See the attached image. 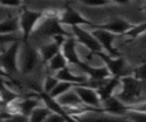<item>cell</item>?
Returning a JSON list of instances; mask_svg holds the SVG:
<instances>
[{
  "label": "cell",
  "instance_id": "17",
  "mask_svg": "<svg viewBox=\"0 0 146 122\" xmlns=\"http://www.w3.org/2000/svg\"><path fill=\"white\" fill-rule=\"evenodd\" d=\"M55 76L59 81H66V82H71L73 84H82V83H86L88 81V76L86 74L84 75L74 74V73H72V71L67 66L58 70L56 72V75Z\"/></svg>",
  "mask_w": 146,
  "mask_h": 122
},
{
  "label": "cell",
  "instance_id": "12",
  "mask_svg": "<svg viewBox=\"0 0 146 122\" xmlns=\"http://www.w3.org/2000/svg\"><path fill=\"white\" fill-rule=\"evenodd\" d=\"M100 105H103L102 111L106 112V113H111V114H117V115H122L125 114L127 111L130 108L131 105L124 104L123 101H121L116 96L112 95L108 98H106L105 100H103L100 103Z\"/></svg>",
  "mask_w": 146,
  "mask_h": 122
},
{
  "label": "cell",
  "instance_id": "2",
  "mask_svg": "<svg viewBox=\"0 0 146 122\" xmlns=\"http://www.w3.org/2000/svg\"><path fill=\"white\" fill-rule=\"evenodd\" d=\"M46 18L44 11H35L30 10L27 8H23L21 15L18 16V25L22 32V40L26 41L30 35L34 32L38 24Z\"/></svg>",
  "mask_w": 146,
  "mask_h": 122
},
{
  "label": "cell",
  "instance_id": "1",
  "mask_svg": "<svg viewBox=\"0 0 146 122\" xmlns=\"http://www.w3.org/2000/svg\"><path fill=\"white\" fill-rule=\"evenodd\" d=\"M121 90L116 97L128 105H136L143 98L144 81L133 78L132 75H124L120 78Z\"/></svg>",
  "mask_w": 146,
  "mask_h": 122
},
{
  "label": "cell",
  "instance_id": "13",
  "mask_svg": "<svg viewBox=\"0 0 146 122\" xmlns=\"http://www.w3.org/2000/svg\"><path fill=\"white\" fill-rule=\"evenodd\" d=\"M8 105H10V108L13 109V114H21L27 119V116L30 115L32 109L39 105V99L38 98H27V99L18 100V98H17L15 101H13Z\"/></svg>",
  "mask_w": 146,
  "mask_h": 122
},
{
  "label": "cell",
  "instance_id": "8",
  "mask_svg": "<svg viewBox=\"0 0 146 122\" xmlns=\"http://www.w3.org/2000/svg\"><path fill=\"white\" fill-rule=\"evenodd\" d=\"M57 19L59 22L60 25H88V26H92V22H90L89 19H87L86 17H83L79 11H76L74 8H72L71 6H66L65 9L60 13H58Z\"/></svg>",
  "mask_w": 146,
  "mask_h": 122
},
{
  "label": "cell",
  "instance_id": "16",
  "mask_svg": "<svg viewBox=\"0 0 146 122\" xmlns=\"http://www.w3.org/2000/svg\"><path fill=\"white\" fill-rule=\"evenodd\" d=\"M83 73L90 78V80H95V81H99V80H103V79H106L110 75V72L107 71V68L105 66L103 67H95V66H91L89 64H87L86 62H82L81 65L79 66Z\"/></svg>",
  "mask_w": 146,
  "mask_h": 122
},
{
  "label": "cell",
  "instance_id": "3",
  "mask_svg": "<svg viewBox=\"0 0 146 122\" xmlns=\"http://www.w3.org/2000/svg\"><path fill=\"white\" fill-rule=\"evenodd\" d=\"M91 55H96L97 57H99L103 60V63L105 64V67L110 72L111 76L121 78L124 75H131V73H132V70H130V66L127 64L124 58H122L121 56L113 57L103 51H97Z\"/></svg>",
  "mask_w": 146,
  "mask_h": 122
},
{
  "label": "cell",
  "instance_id": "30",
  "mask_svg": "<svg viewBox=\"0 0 146 122\" xmlns=\"http://www.w3.org/2000/svg\"><path fill=\"white\" fill-rule=\"evenodd\" d=\"M23 0H0V5L6 7H19Z\"/></svg>",
  "mask_w": 146,
  "mask_h": 122
},
{
  "label": "cell",
  "instance_id": "26",
  "mask_svg": "<svg viewBox=\"0 0 146 122\" xmlns=\"http://www.w3.org/2000/svg\"><path fill=\"white\" fill-rule=\"evenodd\" d=\"M58 81L59 80L55 75H47L44 78V81H43V91L47 92V93H49L52 90V88L57 84Z\"/></svg>",
  "mask_w": 146,
  "mask_h": 122
},
{
  "label": "cell",
  "instance_id": "14",
  "mask_svg": "<svg viewBox=\"0 0 146 122\" xmlns=\"http://www.w3.org/2000/svg\"><path fill=\"white\" fill-rule=\"evenodd\" d=\"M119 84H120V78H117V76H108V78H106L100 83V86L96 88V91L98 93L100 103L103 100H105L106 98H108L110 96H112L114 93V90L116 89V87Z\"/></svg>",
  "mask_w": 146,
  "mask_h": 122
},
{
  "label": "cell",
  "instance_id": "27",
  "mask_svg": "<svg viewBox=\"0 0 146 122\" xmlns=\"http://www.w3.org/2000/svg\"><path fill=\"white\" fill-rule=\"evenodd\" d=\"M84 6L88 7H104L110 5V0H80Z\"/></svg>",
  "mask_w": 146,
  "mask_h": 122
},
{
  "label": "cell",
  "instance_id": "19",
  "mask_svg": "<svg viewBox=\"0 0 146 122\" xmlns=\"http://www.w3.org/2000/svg\"><path fill=\"white\" fill-rule=\"evenodd\" d=\"M60 50V46H58L55 41H51L49 43H46V44H42L40 48H39V57L42 59V62L47 63L54 55H56L58 51Z\"/></svg>",
  "mask_w": 146,
  "mask_h": 122
},
{
  "label": "cell",
  "instance_id": "23",
  "mask_svg": "<svg viewBox=\"0 0 146 122\" xmlns=\"http://www.w3.org/2000/svg\"><path fill=\"white\" fill-rule=\"evenodd\" d=\"M17 98H18V95L15 93L14 91H11L3 83V81L0 78V100H1V103H3V104H10L15 99H17Z\"/></svg>",
  "mask_w": 146,
  "mask_h": 122
},
{
  "label": "cell",
  "instance_id": "32",
  "mask_svg": "<svg viewBox=\"0 0 146 122\" xmlns=\"http://www.w3.org/2000/svg\"><path fill=\"white\" fill-rule=\"evenodd\" d=\"M110 2H114V3H117V5H128L130 2V0H110Z\"/></svg>",
  "mask_w": 146,
  "mask_h": 122
},
{
  "label": "cell",
  "instance_id": "6",
  "mask_svg": "<svg viewBox=\"0 0 146 122\" xmlns=\"http://www.w3.org/2000/svg\"><path fill=\"white\" fill-rule=\"evenodd\" d=\"M71 27H72V35L75 38V41L83 44L90 51V54L102 51V47L99 42L96 40V38L90 32L86 31L80 25H73Z\"/></svg>",
  "mask_w": 146,
  "mask_h": 122
},
{
  "label": "cell",
  "instance_id": "33",
  "mask_svg": "<svg viewBox=\"0 0 146 122\" xmlns=\"http://www.w3.org/2000/svg\"><path fill=\"white\" fill-rule=\"evenodd\" d=\"M3 76H9L6 72H5V70L2 68V66L0 65V78H3Z\"/></svg>",
  "mask_w": 146,
  "mask_h": 122
},
{
  "label": "cell",
  "instance_id": "29",
  "mask_svg": "<svg viewBox=\"0 0 146 122\" xmlns=\"http://www.w3.org/2000/svg\"><path fill=\"white\" fill-rule=\"evenodd\" d=\"M17 40H18V38L15 36L14 34H0V47L3 44L10 43V42L17 41Z\"/></svg>",
  "mask_w": 146,
  "mask_h": 122
},
{
  "label": "cell",
  "instance_id": "7",
  "mask_svg": "<svg viewBox=\"0 0 146 122\" xmlns=\"http://www.w3.org/2000/svg\"><path fill=\"white\" fill-rule=\"evenodd\" d=\"M73 89H74V91L76 92V95L79 96L80 100L82 101V104L84 106L102 111L100 99L98 97V93H97L96 89H94L91 87H88L83 83L82 84H74Z\"/></svg>",
  "mask_w": 146,
  "mask_h": 122
},
{
  "label": "cell",
  "instance_id": "10",
  "mask_svg": "<svg viewBox=\"0 0 146 122\" xmlns=\"http://www.w3.org/2000/svg\"><path fill=\"white\" fill-rule=\"evenodd\" d=\"M132 26V24L130 22H128L127 19L124 18H121V17H115V18H112L110 19L108 22L106 23H103V24H92V29H102V30H105V31H108L113 34H123L128 29H130Z\"/></svg>",
  "mask_w": 146,
  "mask_h": 122
},
{
  "label": "cell",
  "instance_id": "9",
  "mask_svg": "<svg viewBox=\"0 0 146 122\" xmlns=\"http://www.w3.org/2000/svg\"><path fill=\"white\" fill-rule=\"evenodd\" d=\"M91 34L96 38V40L99 42L100 47H102V50H104L107 55L110 56H113V57H117L120 56V52L117 49H115V47L113 46V42H114V38H115V34L108 32V31H105V30H102V29H94Z\"/></svg>",
  "mask_w": 146,
  "mask_h": 122
},
{
  "label": "cell",
  "instance_id": "22",
  "mask_svg": "<svg viewBox=\"0 0 146 122\" xmlns=\"http://www.w3.org/2000/svg\"><path fill=\"white\" fill-rule=\"evenodd\" d=\"M47 64H48L49 70L52 71V72H57L58 70H60V68L67 66V62H66L65 57L63 56V54L60 52V50H59L56 55H54V56L47 62Z\"/></svg>",
  "mask_w": 146,
  "mask_h": 122
},
{
  "label": "cell",
  "instance_id": "28",
  "mask_svg": "<svg viewBox=\"0 0 146 122\" xmlns=\"http://www.w3.org/2000/svg\"><path fill=\"white\" fill-rule=\"evenodd\" d=\"M145 67H146V65H145V63H144V64H141L140 66H138L137 68L132 70L131 75H132L133 78L138 79V80L144 81V80H145Z\"/></svg>",
  "mask_w": 146,
  "mask_h": 122
},
{
  "label": "cell",
  "instance_id": "21",
  "mask_svg": "<svg viewBox=\"0 0 146 122\" xmlns=\"http://www.w3.org/2000/svg\"><path fill=\"white\" fill-rule=\"evenodd\" d=\"M51 113V111L46 106H36L32 109L30 115L27 116V120L31 122H41L47 119V116Z\"/></svg>",
  "mask_w": 146,
  "mask_h": 122
},
{
  "label": "cell",
  "instance_id": "31",
  "mask_svg": "<svg viewBox=\"0 0 146 122\" xmlns=\"http://www.w3.org/2000/svg\"><path fill=\"white\" fill-rule=\"evenodd\" d=\"M63 120H66L63 115H60V114H58V113H54V112H51V113L47 116V119H46L44 121L54 122V121H63Z\"/></svg>",
  "mask_w": 146,
  "mask_h": 122
},
{
  "label": "cell",
  "instance_id": "20",
  "mask_svg": "<svg viewBox=\"0 0 146 122\" xmlns=\"http://www.w3.org/2000/svg\"><path fill=\"white\" fill-rule=\"evenodd\" d=\"M18 29V17H8L0 22V34H13Z\"/></svg>",
  "mask_w": 146,
  "mask_h": 122
},
{
  "label": "cell",
  "instance_id": "18",
  "mask_svg": "<svg viewBox=\"0 0 146 122\" xmlns=\"http://www.w3.org/2000/svg\"><path fill=\"white\" fill-rule=\"evenodd\" d=\"M56 99L64 107H83L84 106L80 100L79 96L76 95V92L74 91L73 87L67 91H65L64 93H62L60 96H58Z\"/></svg>",
  "mask_w": 146,
  "mask_h": 122
},
{
  "label": "cell",
  "instance_id": "25",
  "mask_svg": "<svg viewBox=\"0 0 146 122\" xmlns=\"http://www.w3.org/2000/svg\"><path fill=\"white\" fill-rule=\"evenodd\" d=\"M74 84L71 82H66V81H58L57 84L52 88V90L49 92V95L52 98H57L58 96H60L62 93H64L65 91H67L68 89H71Z\"/></svg>",
  "mask_w": 146,
  "mask_h": 122
},
{
  "label": "cell",
  "instance_id": "24",
  "mask_svg": "<svg viewBox=\"0 0 146 122\" xmlns=\"http://www.w3.org/2000/svg\"><path fill=\"white\" fill-rule=\"evenodd\" d=\"M145 30H146V24H145V22H141L140 24H137V25L132 24V26L130 29H128L123 34L131 39H137L141 34L145 33Z\"/></svg>",
  "mask_w": 146,
  "mask_h": 122
},
{
  "label": "cell",
  "instance_id": "5",
  "mask_svg": "<svg viewBox=\"0 0 146 122\" xmlns=\"http://www.w3.org/2000/svg\"><path fill=\"white\" fill-rule=\"evenodd\" d=\"M19 49V41L10 42L9 47L0 50V65L5 70V72L10 75L18 71L17 66V56Z\"/></svg>",
  "mask_w": 146,
  "mask_h": 122
},
{
  "label": "cell",
  "instance_id": "15",
  "mask_svg": "<svg viewBox=\"0 0 146 122\" xmlns=\"http://www.w3.org/2000/svg\"><path fill=\"white\" fill-rule=\"evenodd\" d=\"M39 96H40L41 100L44 103V106L48 107L51 112H54V113H58V114L63 115L66 120H74L73 116H71V115H68V114L66 113L64 106H62V105L57 101L56 98H52L49 93H47V92H44V91L39 92Z\"/></svg>",
  "mask_w": 146,
  "mask_h": 122
},
{
  "label": "cell",
  "instance_id": "4",
  "mask_svg": "<svg viewBox=\"0 0 146 122\" xmlns=\"http://www.w3.org/2000/svg\"><path fill=\"white\" fill-rule=\"evenodd\" d=\"M38 57H39V54L31 47L29 41L27 40L23 41V46L21 50L18 49V56H17L18 70L23 74L30 73L38 64Z\"/></svg>",
  "mask_w": 146,
  "mask_h": 122
},
{
  "label": "cell",
  "instance_id": "11",
  "mask_svg": "<svg viewBox=\"0 0 146 122\" xmlns=\"http://www.w3.org/2000/svg\"><path fill=\"white\" fill-rule=\"evenodd\" d=\"M60 52L63 54V56L65 57L67 64H72V65H75V66H80L81 63L83 62L78 51H76V41H75V38L74 36H67L66 40L64 41V43L62 44L60 47Z\"/></svg>",
  "mask_w": 146,
  "mask_h": 122
}]
</instances>
